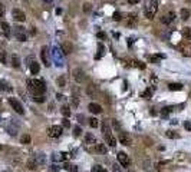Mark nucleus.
<instances>
[{
  "label": "nucleus",
  "mask_w": 191,
  "mask_h": 172,
  "mask_svg": "<svg viewBox=\"0 0 191 172\" xmlns=\"http://www.w3.org/2000/svg\"><path fill=\"white\" fill-rule=\"evenodd\" d=\"M116 158H118V162H119L121 165L122 166H130V164H131V161H130V156L126 155L125 152H119L118 155H116Z\"/></svg>",
  "instance_id": "nucleus-9"
},
{
  "label": "nucleus",
  "mask_w": 191,
  "mask_h": 172,
  "mask_svg": "<svg viewBox=\"0 0 191 172\" xmlns=\"http://www.w3.org/2000/svg\"><path fill=\"white\" fill-rule=\"evenodd\" d=\"M180 14H181V19H183V20H188V17H190V10H187V9H181Z\"/></svg>",
  "instance_id": "nucleus-29"
},
{
  "label": "nucleus",
  "mask_w": 191,
  "mask_h": 172,
  "mask_svg": "<svg viewBox=\"0 0 191 172\" xmlns=\"http://www.w3.org/2000/svg\"><path fill=\"white\" fill-rule=\"evenodd\" d=\"M12 16H13V19L16 22H24V20H26V14H24L22 10H19V9H13Z\"/></svg>",
  "instance_id": "nucleus-11"
},
{
  "label": "nucleus",
  "mask_w": 191,
  "mask_h": 172,
  "mask_svg": "<svg viewBox=\"0 0 191 172\" xmlns=\"http://www.w3.org/2000/svg\"><path fill=\"white\" fill-rule=\"evenodd\" d=\"M49 172H58V168H56V166H52V168L49 169Z\"/></svg>",
  "instance_id": "nucleus-53"
},
{
  "label": "nucleus",
  "mask_w": 191,
  "mask_h": 172,
  "mask_svg": "<svg viewBox=\"0 0 191 172\" xmlns=\"http://www.w3.org/2000/svg\"><path fill=\"white\" fill-rule=\"evenodd\" d=\"M154 86H151V88H148L147 91L144 92L142 93V98H145V99H151V96H152V93H154Z\"/></svg>",
  "instance_id": "nucleus-22"
},
{
  "label": "nucleus",
  "mask_w": 191,
  "mask_h": 172,
  "mask_svg": "<svg viewBox=\"0 0 191 172\" xmlns=\"http://www.w3.org/2000/svg\"><path fill=\"white\" fill-rule=\"evenodd\" d=\"M89 10H91V4H89V3H85V4H83V12L86 13V12H89Z\"/></svg>",
  "instance_id": "nucleus-45"
},
{
  "label": "nucleus",
  "mask_w": 191,
  "mask_h": 172,
  "mask_svg": "<svg viewBox=\"0 0 191 172\" xmlns=\"http://www.w3.org/2000/svg\"><path fill=\"white\" fill-rule=\"evenodd\" d=\"M62 126H65V128H69V126H71V122L68 121V118H63V121H62Z\"/></svg>",
  "instance_id": "nucleus-43"
},
{
  "label": "nucleus",
  "mask_w": 191,
  "mask_h": 172,
  "mask_svg": "<svg viewBox=\"0 0 191 172\" xmlns=\"http://www.w3.org/2000/svg\"><path fill=\"white\" fill-rule=\"evenodd\" d=\"M92 172H106V171H105V169H103L101 165H95V166L92 168Z\"/></svg>",
  "instance_id": "nucleus-40"
},
{
  "label": "nucleus",
  "mask_w": 191,
  "mask_h": 172,
  "mask_svg": "<svg viewBox=\"0 0 191 172\" xmlns=\"http://www.w3.org/2000/svg\"><path fill=\"white\" fill-rule=\"evenodd\" d=\"M56 83H58L59 88H65V85H66V79H65V76H59L58 81H56Z\"/></svg>",
  "instance_id": "nucleus-30"
},
{
  "label": "nucleus",
  "mask_w": 191,
  "mask_h": 172,
  "mask_svg": "<svg viewBox=\"0 0 191 172\" xmlns=\"http://www.w3.org/2000/svg\"><path fill=\"white\" fill-rule=\"evenodd\" d=\"M45 2H46V3H49V2H53V0H45Z\"/></svg>",
  "instance_id": "nucleus-55"
},
{
  "label": "nucleus",
  "mask_w": 191,
  "mask_h": 172,
  "mask_svg": "<svg viewBox=\"0 0 191 172\" xmlns=\"http://www.w3.org/2000/svg\"><path fill=\"white\" fill-rule=\"evenodd\" d=\"M0 91H3V92L12 91V88H10V85L7 83L6 81H0Z\"/></svg>",
  "instance_id": "nucleus-24"
},
{
  "label": "nucleus",
  "mask_w": 191,
  "mask_h": 172,
  "mask_svg": "<svg viewBox=\"0 0 191 172\" xmlns=\"http://www.w3.org/2000/svg\"><path fill=\"white\" fill-rule=\"evenodd\" d=\"M4 12H6V10H4V6H3L2 3H0V17H3V16H4Z\"/></svg>",
  "instance_id": "nucleus-46"
},
{
  "label": "nucleus",
  "mask_w": 191,
  "mask_h": 172,
  "mask_svg": "<svg viewBox=\"0 0 191 172\" xmlns=\"http://www.w3.org/2000/svg\"><path fill=\"white\" fill-rule=\"evenodd\" d=\"M9 103H10V106L14 109V111L17 112L19 115H23L24 113V109H23V106H22V103L17 99H14V98H9Z\"/></svg>",
  "instance_id": "nucleus-7"
},
{
  "label": "nucleus",
  "mask_w": 191,
  "mask_h": 172,
  "mask_svg": "<svg viewBox=\"0 0 191 172\" xmlns=\"http://www.w3.org/2000/svg\"><path fill=\"white\" fill-rule=\"evenodd\" d=\"M95 145H96V151H98V152H102V154H105V152H106V148L102 145V143H95Z\"/></svg>",
  "instance_id": "nucleus-36"
},
{
  "label": "nucleus",
  "mask_w": 191,
  "mask_h": 172,
  "mask_svg": "<svg viewBox=\"0 0 191 172\" xmlns=\"http://www.w3.org/2000/svg\"><path fill=\"white\" fill-rule=\"evenodd\" d=\"M121 19H122V14L119 13V12H115L114 13V20H116V22H119Z\"/></svg>",
  "instance_id": "nucleus-41"
},
{
  "label": "nucleus",
  "mask_w": 191,
  "mask_h": 172,
  "mask_svg": "<svg viewBox=\"0 0 191 172\" xmlns=\"http://www.w3.org/2000/svg\"><path fill=\"white\" fill-rule=\"evenodd\" d=\"M171 111H172V106H165V108L161 109V115H162L164 118H165V116H167V115L170 113Z\"/></svg>",
  "instance_id": "nucleus-32"
},
{
  "label": "nucleus",
  "mask_w": 191,
  "mask_h": 172,
  "mask_svg": "<svg viewBox=\"0 0 191 172\" xmlns=\"http://www.w3.org/2000/svg\"><path fill=\"white\" fill-rule=\"evenodd\" d=\"M165 136H167V138H171V139H177L180 135L175 133L174 131H167V132H165Z\"/></svg>",
  "instance_id": "nucleus-31"
},
{
  "label": "nucleus",
  "mask_w": 191,
  "mask_h": 172,
  "mask_svg": "<svg viewBox=\"0 0 191 172\" xmlns=\"http://www.w3.org/2000/svg\"><path fill=\"white\" fill-rule=\"evenodd\" d=\"M68 154H65V152H61V154H55V155H52V161L58 162V161H65L66 158H68Z\"/></svg>",
  "instance_id": "nucleus-15"
},
{
  "label": "nucleus",
  "mask_w": 191,
  "mask_h": 172,
  "mask_svg": "<svg viewBox=\"0 0 191 172\" xmlns=\"http://www.w3.org/2000/svg\"><path fill=\"white\" fill-rule=\"evenodd\" d=\"M62 55H63V52L59 50V47H53V50H52V56H53V62L56 66H59V68H62L63 66V60H62Z\"/></svg>",
  "instance_id": "nucleus-4"
},
{
  "label": "nucleus",
  "mask_w": 191,
  "mask_h": 172,
  "mask_svg": "<svg viewBox=\"0 0 191 172\" xmlns=\"http://www.w3.org/2000/svg\"><path fill=\"white\" fill-rule=\"evenodd\" d=\"M39 70H40V66H39L38 62H32V63H30V73L32 75H38Z\"/></svg>",
  "instance_id": "nucleus-18"
},
{
  "label": "nucleus",
  "mask_w": 191,
  "mask_h": 172,
  "mask_svg": "<svg viewBox=\"0 0 191 172\" xmlns=\"http://www.w3.org/2000/svg\"><path fill=\"white\" fill-rule=\"evenodd\" d=\"M86 92H88L89 95H91V96H95V86H93V85H91V86H88V89H86Z\"/></svg>",
  "instance_id": "nucleus-37"
},
{
  "label": "nucleus",
  "mask_w": 191,
  "mask_h": 172,
  "mask_svg": "<svg viewBox=\"0 0 191 172\" xmlns=\"http://www.w3.org/2000/svg\"><path fill=\"white\" fill-rule=\"evenodd\" d=\"M40 57H42V63L45 65V66H50L52 62H50V53H49V47L48 46H43L40 50Z\"/></svg>",
  "instance_id": "nucleus-3"
},
{
  "label": "nucleus",
  "mask_w": 191,
  "mask_h": 172,
  "mask_svg": "<svg viewBox=\"0 0 191 172\" xmlns=\"http://www.w3.org/2000/svg\"><path fill=\"white\" fill-rule=\"evenodd\" d=\"M119 142L122 143V145L125 146H130L131 143H132V138H131V135L128 133V132H119Z\"/></svg>",
  "instance_id": "nucleus-8"
},
{
  "label": "nucleus",
  "mask_w": 191,
  "mask_h": 172,
  "mask_svg": "<svg viewBox=\"0 0 191 172\" xmlns=\"http://www.w3.org/2000/svg\"><path fill=\"white\" fill-rule=\"evenodd\" d=\"M14 37H16L19 42H26L27 40V34H26L24 27H22V26L14 27Z\"/></svg>",
  "instance_id": "nucleus-5"
},
{
  "label": "nucleus",
  "mask_w": 191,
  "mask_h": 172,
  "mask_svg": "<svg viewBox=\"0 0 191 172\" xmlns=\"http://www.w3.org/2000/svg\"><path fill=\"white\" fill-rule=\"evenodd\" d=\"M85 143H86V145H95V143H96L95 136H93L92 133H88V135L85 136Z\"/></svg>",
  "instance_id": "nucleus-19"
},
{
  "label": "nucleus",
  "mask_w": 191,
  "mask_h": 172,
  "mask_svg": "<svg viewBox=\"0 0 191 172\" xmlns=\"http://www.w3.org/2000/svg\"><path fill=\"white\" fill-rule=\"evenodd\" d=\"M128 3H131V4H136V3H140V0H128Z\"/></svg>",
  "instance_id": "nucleus-52"
},
{
  "label": "nucleus",
  "mask_w": 191,
  "mask_h": 172,
  "mask_svg": "<svg viewBox=\"0 0 191 172\" xmlns=\"http://www.w3.org/2000/svg\"><path fill=\"white\" fill-rule=\"evenodd\" d=\"M72 105H73V106H78V105H79V99L73 96V99H72Z\"/></svg>",
  "instance_id": "nucleus-48"
},
{
  "label": "nucleus",
  "mask_w": 191,
  "mask_h": 172,
  "mask_svg": "<svg viewBox=\"0 0 191 172\" xmlns=\"http://www.w3.org/2000/svg\"><path fill=\"white\" fill-rule=\"evenodd\" d=\"M69 172H78V166H76V165H71V166H69Z\"/></svg>",
  "instance_id": "nucleus-47"
},
{
  "label": "nucleus",
  "mask_w": 191,
  "mask_h": 172,
  "mask_svg": "<svg viewBox=\"0 0 191 172\" xmlns=\"http://www.w3.org/2000/svg\"><path fill=\"white\" fill-rule=\"evenodd\" d=\"M112 123H114V128H115L116 131H119V123H118L115 119H112Z\"/></svg>",
  "instance_id": "nucleus-49"
},
{
  "label": "nucleus",
  "mask_w": 191,
  "mask_h": 172,
  "mask_svg": "<svg viewBox=\"0 0 191 172\" xmlns=\"http://www.w3.org/2000/svg\"><path fill=\"white\" fill-rule=\"evenodd\" d=\"M103 136H105V139H106V143H108L111 148H114V146L116 145V139L112 133H108V135H103Z\"/></svg>",
  "instance_id": "nucleus-14"
},
{
  "label": "nucleus",
  "mask_w": 191,
  "mask_h": 172,
  "mask_svg": "<svg viewBox=\"0 0 191 172\" xmlns=\"http://www.w3.org/2000/svg\"><path fill=\"white\" fill-rule=\"evenodd\" d=\"M185 129H187V131H191V123H190V122H185Z\"/></svg>",
  "instance_id": "nucleus-51"
},
{
  "label": "nucleus",
  "mask_w": 191,
  "mask_h": 172,
  "mask_svg": "<svg viewBox=\"0 0 191 172\" xmlns=\"http://www.w3.org/2000/svg\"><path fill=\"white\" fill-rule=\"evenodd\" d=\"M62 132H63V128H62V126L53 125L48 129V135L50 136V138H59V136L62 135Z\"/></svg>",
  "instance_id": "nucleus-6"
},
{
  "label": "nucleus",
  "mask_w": 191,
  "mask_h": 172,
  "mask_svg": "<svg viewBox=\"0 0 191 172\" xmlns=\"http://www.w3.org/2000/svg\"><path fill=\"white\" fill-rule=\"evenodd\" d=\"M69 166H71L69 164H63V168H65V169H69Z\"/></svg>",
  "instance_id": "nucleus-54"
},
{
  "label": "nucleus",
  "mask_w": 191,
  "mask_h": 172,
  "mask_svg": "<svg viewBox=\"0 0 191 172\" xmlns=\"http://www.w3.org/2000/svg\"><path fill=\"white\" fill-rule=\"evenodd\" d=\"M89 125L92 126V128H98V126H99L98 119H96V118H91V119H89Z\"/></svg>",
  "instance_id": "nucleus-34"
},
{
  "label": "nucleus",
  "mask_w": 191,
  "mask_h": 172,
  "mask_svg": "<svg viewBox=\"0 0 191 172\" xmlns=\"http://www.w3.org/2000/svg\"><path fill=\"white\" fill-rule=\"evenodd\" d=\"M39 166V164H38V161H36V158H30L29 161H27V168L29 169H36Z\"/></svg>",
  "instance_id": "nucleus-20"
},
{
  "label": "nucleus",
  "mask_w": 191,
  "mask_h": 172,
  "mask_svg": "<svg viewBox=\"0 0 191 172\" xmlns=\"http://www.w3.org/2000/svg\"><path fill=\"white\" fill-rule=\"evenodd\" d=\"M12 65H13V68H19L20 66V60H19L17 55H12Z\"/></svg>",
  "instance_id": "nucleus-25"
},
{
  "label": "nucleus",
  "mask_w": 191,
  "mask_h": 172,
  "mask_svg": "<svg viewBox=\"0 0 191 172\" xmlns=\"http://www.w3.org/2000/svg\"><path fill=\"white\" fill-rule=\"evenodd\" d=\"M134 65H135V66H138V68H141V69H142V68H145V65H142V63H141V62H138V60H136V62H134Z\"/></svg>",
  "instance_id": "nucleus-50"
},
{
  "label": "nucleus",
  "mask_w": 191,
  "mask_h": 172,
  "mask_svg": "<svg viewBox=\"0 0 191 172\" xmlns=\"http://www.w3.org/2000/svg\"><path fill=\"white\" fill-rule=\"evenodd\" d=\"M61 112L65 118H69V116H71V109H69V106H65V105H63L61 108Z\"/></svg>",
  "instance_id": "nucleus-27"
},
{
  "label": "nucleus",
  "mask_w": 191,
  "mask_h": 172,
  "mask_svg": "<svg viewBox=\"0 0 191 172\" xmlns=\"http://www.w3.org/2000/svg\"><path fill=\"white\" fill-rule=\"evenodd\" d=\"M158 10V2L157 0H145V4H144V13L147 19H154V16L157 14Z\"/></svg>",
  "instance_id": "nucleus-2"
},
{
  "label": "nucleus",
  "mask_w": 191,
  "mask_h": 172,
  "mask_svg": "<svg viewBox=\"0 0 191 172\" xmlns=\"http://www.w3.org/2000/svg\"><path fill=\"white\" fill-rule=\"evenodd\" d=\"M168 89H170V91H181V89H183V85L181 83H170L168 85Z\"/></svg>",
  "instance_id": "nucleus-26"
},
{
  "label": "nucleus",
  "mask_w": 191,
  "mask_h": 172,
  "mask_svg": "<svg viewBox=\"0 0 191 172\" xmlns=\"http://www.w3.org/2000/svg\"><path fill=\"white\" fill-rule=\"evenodd\" d=\"M89 111L96 115V113H101V112H102V108H101V105H98V103H91L89 105Z\"/></svg>",
  "instance_id": "nucleus-17"
},
{
  "label": "nucleus",
  "mask_w": 191,
  "mask_h": 172,
  "mask_svg": "<svg viewBox=\"0 0 191 172\" xmlns=\"http://www.w3.org/2000/svg\"><path fill=\"white\" fill-rule=\"evenodd\" d=\"M112 172H122V165H121L119 162L112 165Z\"/></svg>",
  "instance_id": "nucleus-33"
},
{
  "label": "nucleus",
  "mask_w": 191,
  "mask_h": 172,
  "mask_svg": "<svg viewBox=\"0 0 191 172\" xmlns=\"http://www.w3.org/2000/svg\"><path fill=\"white\" fill-rule=\"evenodd\" d=\"M34 102H39V103H40V102H45V96L43 95H34Z\"/></svg>",
  "instance_id": "nucleus-39"
},
{
  "label": "nucleus",
  "mask_w": 191,
  "mask_h": 172,
  "mask_svg": "<svg viewBox=\"0 0 191 172\" xmlns=\"http://www.w3.org/2000/svg\"><path fill=\"white\" fill-rule=\"evenodd\" d=\"M0 62L6 63V56H4V52H0Z\"/></svg>",
  "instance_id": "nucleus-44"
},
{
  "label": "nucleus",
  "mask_w": 191,
  "mask_h": 172,
  "mask_svg": "<svg viewBox=\"0 0 191 172\" xmlns=\"http://www.w3.org/2000/svg\"><path fill=\"white\" fill-rule=\"evenodd\" d=\"M174 19H175V13H174V12H170L168 14H164V16L161 17V22H162L164 24H170Z\"/></svg>",
  "instance_id": "nucleus-12"
},
{
  "label": "nucleus",
  "mask_w": 191,
  "mask_h": 172,
  "mask_svg": "<svg viewBox=\"0 0 191 172\" xmlns=\"http://www.w3.org/2000/svg\"><path fill=\"white\" fill-rule=\"evenodd\" d=\"M183 36L185 39H188V40H191V27H184L183 29Z\"/></svg>",
  "instance_id": "nucleus-28"
},
{
  "label": "nucleus",
  "mask_w": 191,
  "mask_h": 172,
  "mask_svg": "<svg viewBox=\"0 0 191 172\" xmlns=\"http://www.w3.org/2000/svg\"><path fill=\"white\" fill-rule=\"evenodd\" d=\"M105 47H103V44L102 43H99L98 44V53H96V56H95V59H101V57L103 56V53H105Z\"/></svg>",
  "instance_id": "nucleus-23"
},
{
  "label": "nucleus",
  "mask_w": 191,
  "mask_h": 172,
  "mask_svg": "<svg viewBox=\"0 0 191 172\" xmlns=\"http://www.w3.org/2000/svg\"><path fill=\"white\" fill-rule=\"evenodd\" d=\"M81 133H82L81 126H75L73 128V136H81Z\"/></svg>",
  "instance_id": "nucleus-38"
},
{
  "label": "nucleus",
  "mask_w": 191,
  "mask_h": 172,
  "mask_svg": "<svg viewBox=\"0 0 191 172\" xmlns=\"http://www.w3.org/2000/svg\"><path fill=\"white\" fill-rule=\"evenodd\" d=\"M0 26H2V30H3L4 36H6V37L10 36V26H9L6 22H2V24H0Z\"/></svg>",
  "instance_id": "nucleus-21"
},
{
  "label": "nucleus",
  "mask_w": 191,
  "mask_h": 172,
  "mask_svg": "<svg viewBox=\"0 0 191 172\" xmlns=\"http://www.w3.org/2000/svg\"><path fill=\"white\" fill-rule=\"evenodd\" d=\"M101 128H102V132H103V135H108V133H111V126H109V122L108 119H105V121L102 122V125H101Z\"/></svg>",
  "instance_id": "nucleus-16"
},
{
  "label": "nucleus",
  "mask_w": 191,
  "mask_h": 172,
  "mask_svg": "<svg viewBox=\"0 0 191 172\" xmlns=\"http://www.w3.org/2000/svg\"><path fill=\"white\" fill-rule=\"evenodd\" d=\"M20 142H22V143H24V145L30 143V136H29V135H23V136H22V139H20Z\"/></svg>",
  "instance_id": "nucleus-35"
},
{
  "label": "nucleus",
  "mask_w": 191,
  "mask_h": 172,
  "mask_svg": "<svg viewBox=\"0 0 191 172\" xmlns=\"http://www.w3.org/2000/svg\"><path fill=\"white\" fill-rule=\"evenodd\" d=\"M27 88L33 95H43L46 91V85L40 79H29L27 81Z\"/></svg>",
  "instance_id": "nucleus-1"
},
{
  "label": "nucleus",
  "mask_w": 191,
  "mask_h": 172,
  "mask_svg": "<svg viewBox=\"0 0 191 172\" xmlns=\"http://www.w3.org/2000/svg\"><path fill=\"white\" fill-rule=\"evenodd\" d=\"M73 79H75L78 83H82V82H85L86 76H85V72L82 70V69H75L73 70Z\"/></svg>",
  "instance_id": "nucleus-10"
},
{
  "label": "nucleus",
  "mask_w": 191,
  "mask_h": 172,
  "mask_svg": "<svg viewBox=\"0 0 191 172\" xmlns=\"http://www.w3.org/2000/svg\"><path fill=\"white\" fill-rule=\"evenodd\" d=\"M62 52H63V53L65 55H69V53H72V52H73V46H72V43L71 42H63V43H62Z\"/></svg>",
  "instance_id": "nucleus-13"
},
{
  "label": "nucleus",
  "mask_w": 191,
  "mask_h": 172,
  "mask_svg": "<svg viewBox=\"0 0 191 172\" xmlns=\"http://www.w3.org/2000/svg\"><path fill=\"white\" fill-rule=\"evenodd\" d=\"M96 37H98V39H101V40H105V39H106V34L103 33V32H98Z\"/></svg>",
  "instance_id": "nucleus-42"
},
{
  "label": "nucleus",
  "mask_w": 191,
  "mask_h": 172,
  "mask_svg": "<svg viewBox=\"0 0 191 172\" xmlns=\"http://www.w3.org/2000/svg\"><path fill=\"white\" fill-rule=\"evenodd\" d=\"M0 149H2V146H0Z\"/></svg>",
  "instance_id": "nucleus-56"
}]
</instances>
